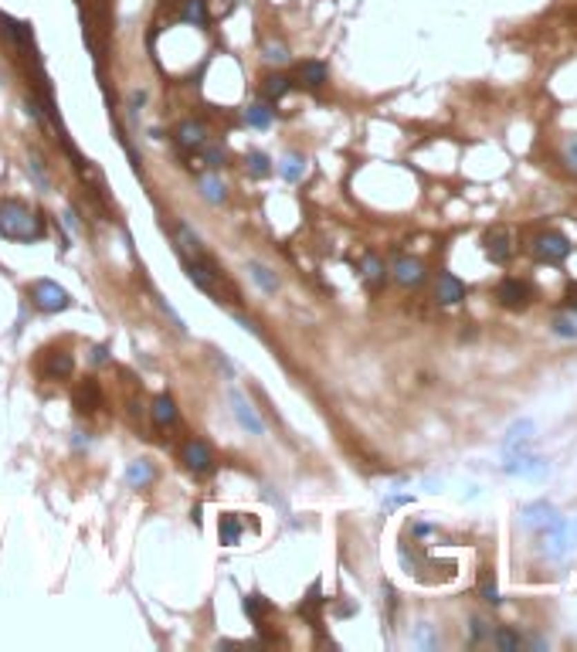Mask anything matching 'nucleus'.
Instances as JSON below:
<instances>
[{
  "instance_id": "1",
  "label": "nucleus",
  "mask_w": 577,
  "mask_h": 652,
  "mask_svg": "<svg viewBox=\"0 0 577 652\" xmlns=\"http://www.w3.org/2000/svg\"><path fill=\"white\" fill-rule=\"evenodd\" d=\"M0 235L10 242H38L44 235V224L28 204L3 201L0 204Z\"/></svg>"
},
{
  "instance_id": "2",
  "label": "nucleus",
  "mask_w": 577,
  "mask_h": 652,
  "mask_svg": "<svg viewBox=\"0 0 577 652\" xmlns=\"http://www.w3.org/2000/svg\"><path fill=\"white\" fill-rule=\"evenodd\" d=\"M574 544H577V520L571 524V520L557 517L550 527H543V554H547L554 564L567 561L571 550H574Z\"/></svg>"
},
{
  "instance_id": "3",
  "label": "nucleus",
  "mask_w": 577,
  "mask_h": 652,
  "mask_svg": "<svg viewBox=\"0 0 577 652\" xmlns=\"http://www.w3.org/2000/svg\"><path fill=\"white\" fill-rule=\"evenodd\" d=\"M31 303H35L41 313H61V309L72 306L68 292L58 282H51V279H38V282L31 285Z\"/></svg>"
},
{
  "instance_id": "4",
  "label": "nucleus",
  "mask_w": 577,
  "mask_h": 652,
  "mask_svg": "<svg viewBox=\"0 0 577 652\" xmlns=\"http://www.w3.org/2000/svg\"><path fill=\"white\" fill-rule=\"evenodd\" d=\"M180 459H184V466H187L190 472H197V476H204V472L214 469V452H211V445H207L204 439H190V442L184 445V452H180Z\"/></svg>"
},
{
  "instance_id": "5",
  "label": "nucleus",
  "mask_w": 577,
  "mask_h": 652,
  "mask_svg": "<svg viewBox=\"0 0 577 652\" xmlns=\"http://www.w3.org/2000/svg\"><path fill=\"white\" fill-rule=\"evenodd\" d=\"M567 251H571V242L560 231H547V235L534 238V255L543 258V262H564Z\"/></svg>"
},
{
  "instance_id": "6",
  "label": "nucleus",
  "mask_w": 577,
  "mask_h": 652,
  "mask_svg": "<svg viewBox=\"0 0 577 652\" xmlns=\"http://www.w3.org/2000/svg\"><path fill=\"white\" fill-rule=\"evenodd\" d=\"M75 374V361L68 350H44L41 357V377L44 381H65Z\"/></svg>"
},
{
  "instance_id": "7",
  "label": "nucleus",
  "mask_w": 577,
  "mask_h": 652,
  "mask_svg": "<svg viewBox=\"0 0 577 652\" xmlns=\"http://www.w3.org/2000/svg\"><path fill=\"white\" fill-rule=\"evenodd\" d=\"M187 276H190V282L197 289H204L211 296H221V272H214L204 258H190L187 262Z\"/></svg>"
},
{
  "instance_id": "8",
  "label": "nucleus",
  "mask_w": 577,
  "mask_h": 652,
  "mask_svg": "<svg viewBox=\"0 0 577 652\" xmlns=\"http://www.w3.org/2000/svg\"><path fill=\"white\" fill-rule=\"evenodd\" d=\"M502 469L509 472V476H530V479H543L547 476V462L543 459H530V455H520V452H509L506 455V462H502Z\"/></svg>"
},
{
  "instance_id": "9",
  "label": "nucleus",
  "mask_w": 577,
  "mask_h": 652,
  "mask_svg": "<svg viewBox=\"0 0 577 652\" xmlns=\"http://www.w3.org/2000/svg\"><path fill=\"white\" fill-rule=\"evenodd\" d=\"M99 408H102V387H99L95 381L79 384V387H75V411H79V414H92V411H99Z\"/></svg>"
},
{
  "instance_id": "10",
  "label": "nucleus",
  "mask_w": 577,
  "mask_h": 652,
  "mask_svg": "<svg viewBox=\"0 0 577 652\" xmlns=\"http://www.w3.org/2000/svg\"><path fill=\"white\" fill-rule=\"evenodd\" d=\"M496 296H499L502 306H523L530 299V285L523 282V279H502L499 289H496Z\"/></svg>"
},
{
  "instance_id": "11",
  "label": "nucleus",
  "mask_w": 577,
  "mask_h": 652,
  "mask_svg": "<svg viewBox=\"0 0 577 652\" xmlns=\"http://www.w3.org/2000/svg\"><path fill=\"white\" fill-rule=\"evenodd\" d=\"M231 405H235V418L242 421V428H248L251 435H262V432H265L262 418L255 414V408L248 405V401L242 398V394H238V391H231Z\"/></svg>"
},
{
  "instance_id": "12",
  "label": "nucleus",
  "mask_w": 577,
  "mask_h": 652,
  "mask_svg": "<svg viewBox=\"0 0 577 652\" xmlns=\"http://www.w3.org/2000/svg\"><path fill=\"white\" fill-rule=\"evenodd\" d=\"M435 296H438V303H442V306H455V303H462V299H465V285H462V279H455L452 272H445V276L438 279Z\"/></svg>"
},
{
  "instance_id": "13",
  "label": "nucleus",
  "mask_w": 577,
  "mask_h": 652,
  "mask_svg": "<svg viewBox=\"0 0 577 652\" xmlns=\"http://www.w3.org/2000/svg\"><path fill=\"white\" fill-rule=\"evenodd\" d=\"M554 520H557V510H554L550 503H534V506H527V510H523V524H527V527H534V530L550 527Z\"/></svg>"
},
{
  "instance_id": "14",
  "label": "nucleus",
  "mask_w": 577,
  "mask_h": 652,
  "mask_svg": "<svg viewBox=\"0 0 577 652\" xmlns=\"http://www.w3.org/2000/svg\"><path fill=\"white\" fill-rule=\"evenodd\" d=\"M509 231L506 228H493L489 235H486V255L493 258V262H506L509 258Z\"/></svg>"
},
{
  "instance_id": "15",
  "label": "nucleus",
  "mask_w": 577,
  "mask_h": 652,
  "mask_svg": "<svg viewBox=\"0 0 577 652\" xmlns=\"http://www.w3.org/2000/svg\"><path fill=\"white\" fill-rule=\"evenodd\" d=\"M394 279L401 285H418L424 279V265L418 258H398L394 262Z\"/></svg>"
},
{
  "instance_id": "16",
  "label": "nucleus",
  "mask_w": 577,
  "mask_h": 652,
  "mask_svg": "<svg viewBox=\"0 0 577 652\" xmlns=\"http://www.w3.org/2000/svg\"><path fill=\"white\" fill-rule=\"evenodd\" d=\"M153 479H157V472H153V466H150L146 459L129 462V469H126V483H129L133 489H146Z\"/></svg>"
},
{
  "instance_id": "17",
  "label": "nucleus",
  "mask_w": 577,
  "mask_h": 652,
  "mask_svg": "<svg viewBox=\"0 0 577 652\" xmlns=\"http://www.w3.org/2000/svg\"><path fill=\"white\" fill-rule=\"evenodd\" d=\"M534 435V421H516L509 432H506V439H502V448H506V455L509 452H520V448L527 445V439Z\"/></svg>"
},
{
  "instance_id": "18",
  "label": "nucleus",
  "mask_w": 577,
  "mask_h": 652,
  "mask_svg": "<svg viewBox=\"0 0 577 652\" xmlns=\"http://www.w3.org/2000/svg\"><path fill=\"white\" fill-rule=\"evenodd\" d=\"M177 143L184 146V150H197V146H204V126L194 119H187L180 129H177Z\"/></svg>"
},
{
  "instance_id": "19",
  "label": "nucleus",
  "mask_w": 577,
  "mask_h": 652,
  "mask_svg": "<svg viewBox=\"0 0 577 652\" xmlns=\"http://www.w3.org/2000/svg\"><path fill=\"white\" fill-rule=\"evenodd\" d=\"M279 173L286 177L288 184H299V180L306 177V160H302L299 153H286L282 163H279Z\"/></svg>"
},
{
  "instance_id": "20",
  "label": "nucleus",
  "mask_w": 577,
  "mask_h": 652,
  "mask_svg": "<svg viewBox=\"0 0 577 652\" xmlns=\"http://www.w3.org/2000/svg\"><path fill=\"white\" fill-rule=\"evenodd\" d=\"M153 421H157L160 428H166V425L177 421V408H173V401H170L166 394H160V398L153 401Z\"/></svg>"
},
{
  "instance_id": "21",
  "label": "nucleus",
  "mask_w": 577,
  "mask_h": 652,
  "mask_svg": "<svg viewBox=\"0 0 577 652\" xmlns=\"http://www.w3.org/2000/svg\"><path fill=\"white\" fill-rule=\"evenodd\" d=\"M248 272H251V279L262 285L265 292H275V289H279V279H275V272H272V269H265L262 262H248Z\"/></svg>"
},
{
  "instance_id": "22",
  "label": "nucleus",
  "mask_w": 577,
  "mask_h": 652,
  "mask_svg": "<svg viewBox=\"0 0 577 652\" xmlns=\"http://www.w3.org/2000/svg\"><path fill=\"white\" fill-rule=\"evenodd\" d=\"M299 79L306 82L309 88H320V85L326 82V65H323V61H306V65L299 68Z\"/></svg>"
},
{
  "instance_id": "23",
  "label": "nucleus",
  "mask_w": 577,
  "mask_h": 652,
  "mask_svg": "<svg viewBox=\"0 0 577 652\" xmlns=\"http://www.w3.org/2000/svg\"><path fill=\"white\" fill-rule=\"evenodd\" d=\"M201 194H204V201L211 204H221L224 198H228V191H224V184L214 177V173H207V177H201Z\"/></svg>"
},
{
  "instance_id": "24",
  "label": "nucleus",
  "mask_w": 577,
  "mask_h": 652,
  "mask_svg": "<svg viewBox=\"0 0 577 652\" xmlns=\"http://www.w3.org/2000/svg\"><path fill=\"white\" fill-rule=\"evenodd\" d=\"M180 17H184L187 24H197V28H204V24H207V7H204V0H187V3H184V10H180Z\"/></svg>"
},
{
  "instance_id": "25",
  "label": "nucleus",
  "mask_w": 577,
  "mask_h": 652,
  "mask_svg": "<svg viewBox=\"0 0 577 652\" xmlns=\"http://www.w3.org/2000/svg\"><path fill=\"white\" fill-rule=\"evenodd\" d=\"M245 122L248 126H255V129H265V126H272V109L268 106H248L245 109Z\"/></svg>"
},
{
  "instance_id": "26",
  "label": "nucleus",
  "mask_w": 577,
  "mask_h": 652,
  "mask_svg": "<svg viewBox=\"0 0 577 652\" xmlns=\"http://www.w3.org/2000/svg\"><path fill=\"white\" fill-rule=\"evenodd\" d=\"M217 530H221V544H228V547L242 540V524L235 517H221V527Z\"/></svg>"
},
{
  "instance_id": "27",
  "label": "nucleus",
  "mask_w": 577,
  "mask_h": 652,
  "mask_svg": "<svg viewBox=\"0 0 577 652\" xmlns=\"http://www.w3.org/2000/svg\"><path fill=\"white\" fill-rule=\"evenodd\" d=\"M364 279H367V285H371V289H377V285H380V279H384V265H380L373 255H367V258H364Z\"/></svg>"
},
{
  "instance_id": "28",
  "label": "nucleus",
  "mask_w": 577,
  "mask_h": 652,
  "mask_svg": "<svg viewBox=\"0 0 577 652\" xmlns=\"http://www.w3.org/2000/svg\"><path fill=\"white\" fill-rule=\"evenodd\" d=\"M493 642L499 646V649H520V646H523V639H520L513 629H496Z\"/></svg>"
},
{
  "instance_id": "29",
  "label": "nucleus",
  "mask_w": 577,
  "mask_h": 652,
  "mask_svg": "<svg viewBox=\"0 0 577 652\" xmlns=\"http://www.w3.org/2000/svg\"><path fill=\"white\" fill-rule=\"evenodd\" d=\"M286 92H288L286 75H272V79H265V95H268V99H282Z\"/></svg>"
},
{
  "instance_id": "30",
  "label": "nucleus",
  "mask_w": 577,
  "mask_h": 652,
  "mask_svg": "<svg viewBox=\"0 0 577 652\" xmlns=\"http://www.w3.org/2000/svg\"><path fill=\"white\" fill-rule=\"evenodd\" d=\"M248 166H251L255 177H265V173L272 170V166H268V157H265L262 150H251V153H248Z\"/></svg>"
},
{
  "instance_id": "31",
  "label": "nucleus",
  "mask_w": 577,
  "mask_h": 652,
  "mask_svg": "<svg viewBox=\"0 0 577 652\" xmlns=\"http://www.w3.org/2000/svg\"><path fill=\"white\" fill-rule=\"evenodd\" d=\"M554 333H557V336H571V340H577V323H571V320H554Z\"/></svg>"
},
{
  "instance_id": "32",
  "label": "nucleus",
  "mask_w": 577,
  "mask_h": 652,
  "mask_svg": "<svg viewBox=\"0 0 577 652\" xmlns=\"http://www.w3.org/2000/svg\"><path fill=\"white\" fill-rule=\"evenodd\" d=\"M204 163H207V166H221V163H224V150H221V146H207V150H204Z\"/></svg>"
},
{
  "instance_id": "33",
  "label": "nucleus",
  "mask_w": 577,
  "mask_h": 652,
  "mask_svg": "<svg viewBox=\"0 0 577 652\" xmlns=\"http://www.w3.org/2000/svg\"><path fill=\"white\" fill-rule=\"evenodd\" d=\"M245 611L251 615V618H262V611H265V602H262L258 595H251V598H245Z\"/></svg>"
},
{
  "instance_id": "34",
  "label": "nucleus",
  "mask_w": 577,
  "mask_h": 652,
  "mask_svg": "<svg viewBox=\"0 0 577 652\" xmlns=\"http://www.w3.org/2000/svg\"><path fill=\"white\" fill-rule=\"evenodd\" d=\"M265 58H268V61H286L288 55L282 44H265Z\"/></svg>"
},
{
  "instance_id": "35",
  "label": "nucleus",
  "mask_w": 577,
  "mask_h": 652,
  "mask_svg": "<svg viewBox=\"0 0 577 652\" xmlns=\"http://www.w3.org/2000/svg\"><path fill=\"white\" fill-rule=\"evenodd\" d=\"M482 595H486V602L499 605V591H496V584L489 581V577H482Z\"/></svg>"
},
{
  "instance_id": "36",
  "label": "nucleus",
  "mask_w": 577,
  "mask_h": 652,
  "mask_svg": "<svg viewBox=\"0 0 577 652\" xmlns=\"http://www.w3.org/2000/svg\"><path fill=\"white\" fill-rule=\"evenodd\" d=\"M472 639H486V622L482 618H472Z\"/></svg>"
},
{
  "instance_id": "37",
  "label": "nucleus",
  "mask_w": 577,
  "mask_h": 652,
  "mask_svg": "<svg viewBox=\"0 0 577 652\" xmlns=\"http://www.w3.org/2000/svg\"><path fill=\"white\" fill-rule=\"evenodd\" d=\"M567 160H571V166L577 170V136L574 140H567Z\"/></svg>"
},
{
  "instance_id": "38",
  "label": "nucleus",
  "mask_w": 577,
  "mask_h": 652,
  "mask_svg": "<svg viewBox=\"0 0 577 652\" xmlns=\"http://www.w3.org/2000/svg\"><path fill=\"white\" fill-rule=\"evenodd\" d=\"M92 361H95V364H106V361H109V350H106V347H95V350H92Z\"/></svg>"
},
{
  "instance_id": "39",
  "label": "nucleus",
  "mask_w": 577,
  "mask_h": 652,
  "mask_svg": "<svg viewBox=\"0 0 577 652\" xmlns=\"http://www.w3.org/2000/svg\"><path fill=\"white\" fill-rule=\"evenodd\" d=\"M414 639H418L421 646H435V639H431V632H428V629H418V635H414Z\"/></svg>"
},
{
  "instance_id": "40",
  "label": "nucleus",
  "mask_w": 577,
  "mask_h": 652,
  "mask_svg": "<svg viewBox=\"0 0 577 652\" xmlns=\"http://www.w3.org/2000/svg\"><path fill=\"white\" fill-rule=\"evenodd\" d=\"M571 306H574V309H577V292H571Z\"/></svg>"
}]
</instances>
